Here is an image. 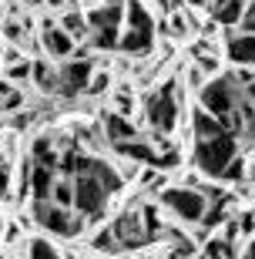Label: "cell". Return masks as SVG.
<instances>
[{
  "label": "cell",
  "instance_id": "6da1fadb",
  "mask_svg": "<svg viewBox=\"0 0 255 259\" xmlns=\"http://www.w3.org/2000/svg\"><path fill=\"white\" fill-rule=\"evenodd\" d=\"M191 142H195V152H191V162L205 179L222 185H235L245 182V162L248 155L242 148L235 135L228 132L218 118H212L205 108H195L191 111Z\"/></svg>",
  "mask_w": 255,
  "mask_h": 259
},
{
  "label": "cell",
  "instance_id": "7a4b0ae2",
  "mask_svg": "<svg viewBox=\"0 0 255 259\" xmlns=\"http://www.w3.org/2000/svg\"><path fill=\"white\" fill-rule=\"evenodd\" d=\"M111 229H114V239H118L121 252H131V249H144V246L158 242L161 236L168 232V226L161 222V212H158L155 202L134 199L131 205H124V209L118 212V219L111 222Z\"/></svg>",
  "mask_w": 255,
  "mask_h": 259
},
{
  "label": "cell",
  "instance_id": "3957f363",
  "mask_svg": "<svg viewBox=\"0 0 255 259\" xmlns=\"http://www.w3.org/2000/svg\"><path fill=\"white\" fill-rule=\"evenodd\" d=\"M30 215L54 239H81L87 232V219L81 212L71 209V205H61V202H50V199H30Z\"/></svg>",
  "mask_w": 255,
  "mask_h": 259
},
{
  "label": "cell",
  "instance_id": "277c9868",
  "mask_svg": "<svg viewBox=\"0 0 255 259\" xmlns=\"http://www.w3.org/2000/svg\"><path fill=\"white\" fill-rule=\"evenodd\" d=\"M124 7L128 0H101L97 7L87 10V44L94 51H118L121 40V24H124Z\"/></svg>",
  "mask_w": 255,
  "mask_h": 259
},
{
  "label": "cell",
  "instance_id": "5b68a950",
  "mask_svg": "<svg viewBox=\"0 0 255 259\" xmlns=\"http://www.w3.org/2000/svg\"><path fill=\"white\" fill-rule=\"evenodd\" d=\"M161 205L175 215V219L188 222V226H198L205 222L208 209H212V199L201 185H165L161 189Z\"/></svg>",
  "mask_w": 255,
  "mask_h": 259
},
{
  "label": "cell",
  "instance_id": "8992f818",
  "mask_svg": "<svg viewBox=\"0 0 255 259\" xmlns=\"http://www.w3.org/2000/svg\"><path fill=\"white\" fill-rule=\"evenodd\" d=\"M151 48H155V17L148 14V7L141 0H128L118 51H124V54H148Z\"/></svg>",
  "mask_w": 255,
  "mask_h": 259
},
{
  "label": "cell",
  "instance_id": "52a82bcc",
  "mask_svg": "<svg viewBox=\"0 0 255 259\" xmlns=\"http://www.w3.org/2000/svg\"><path fill=\"white\" fill-rule=\"evenodd\" d=\"M178 115H181V101H178V84H158L148 95V101H144V121L155 128V132L168 135L175 132V125H178Z\"/></svg>",
  "mask_w": 255,
  "mask_h": 259
},
{
  "label": "cell",
  "instance_id": "ba28073f",
  "mask_svg": "<svg viewBox=\"0 0 255 259\" xmlns=\"http://www.w3.org/2000/svg\"><path fill=\"white\" fill-rule=\"evenodd\" d=\"M91 74H94V61L84 58L81 51H77L74 61H61V67H57V95H81V91H87V84H91Z\"/></svg>",
  "mask_w": 255,
  "mask_h": 259
},
{
  "label": "cell",
  "instance_id": "9c48e42d",
  "mask_svg": "<svg viewBox=\"0 0 255 259\" xmlns=\"http://www.w3.org/2000/svg\"><path fill=\"white\" fill-rule=\"evenodd\" d=\"M225 58L235 67L255 71V34L252 30H232L225 37Z\"/></svg>",
  "mask_w": 255,
  "mask_h": 259
},
{
  "label": "cell",
  "instance_id": "30bf717a",
  "mask_svg": "<svg viewBox=\"0 0 255 259\" xmlns=\"http://www.w3.org/2000/svg\"><path fill=\"white\" fill-rule=\"evenodd\" d=\"M40 44H44V51H47V58H54V61H67V58L77 54V40L71 37L61 24H44Z\"/></svg>",
  "mask_w": 255,
  "mask_h": 259
},
{
  "label": "cell",
  "instance_id": "8fae6325",
  "mask_svg": "<svg viewBox=\"0 0 255 259\" xmlns=\"http://www.w3.org/2000/svg\"><path fill=\"white\" fill-rule=\"evenodd\" d=\"M245 4L248 0H208V17H212V24L232 30L238 27V20L245 14Z\"/></svg>",
  "mask_w": 255,
  "mask_h": 259
},
{
  "label": "cell",
  "instance_id": "7c38bea8",
  "mask_svg": "<svg viewBox=\"0 0 255 259\" xmlns=\"http://www.w3.org/2000/svg\"><path fill=\"white\" fill-rule=\"evenodd\" d=\"M61 27L71 34V37L81 44V40H87V34H91V27H87V10H81L77 4H71V7L61 14V20H57Z\"/></svg>",
  "mask_w": 255,
  "mask_h": 259
},
{
  "label": "cell",
  "instance_id": "4fadbf2b",
  "mask_svg": "<svg viewBox=\"0 0 255 259\" xmlns=\"http://www.w3.org/2000/svg\"><path fill=\"white\" fill-rule=\"evenodd\" d=\"M198 259H238V249H235V242H228L222 232H215V236H208L198 246Z\"/></svg>",
  "mask_w": 255,
  "mask_h": 259
},
{
  "label": "cell",
  "instance_id": "5bb4252c",
  "mask_svg": "<svg viewBox=\"0 0 255 259\" xmlns=\"http://www.w3.org/2000/svg\"><path fill=\"white\" fill-rule=\"evenodd\" d=\"M30 81H34L40 91H50V95H57V67L50 64V61H34Z\"/></svg>",
  "mask_w": 255,
  "mask_h": 259
},
{
  "label": "cell",
  "instance_id": "9a60e30c",
  "mask_svg": "<svg viewBox=\"0 0 255 259\" xmlns=\"http://www.w3.org/2000/svg\"><path fill=\"white\" fill-rule=\"evenodd\" d=\"M94 252H101V256H118L121 252V246H118V239H114V229L111 222L108 226H101V229H94V236H91V242H87Z\"/></svg>",
  "mask_w": 255,
  "mask_h": 259
},
{
  "label": "cell",
  "instance_id": "2e32d148",
  "mask_svg": "<svg viewBox=\"0 0 255 259\" xmlns=\"http://www.w3.org/2000/svg\"><path fill=\"white\" fill-rule=\"evenodd\" d=\"M24 256H27V259H64V256H61V249H57L47 236H30V239H27V252H24Z\"/></svg>",
  "mask_w": 255,
  "mask_h": 259
},
{
  "label": "cell",
  "instance_id": "e0dca14e",
  "mask_svg": "<svg viewBox=\"0 0 255 259\" xmlns=\"http://www.w3.org/2000/svg\"><path fill=\"white\" fill-rule=\"evenodd\" d=\"M30 71H34V61L10 54V67H7V81H10V84H17V81H30Z\"/></svg>",
  "mask_w": 255,
  "mask_h": 259
},
{
  "label": "cell",
  "instance_id": "ac0fdd59",
  "mask_svg": "<svg viewBox=\"0 0 255 259\" xmlns=\"http://www.w3.org/2000/svg\"><path fill=\"white\" fill-rule=\"evenodd\" d=\"M235 222H238V239H252L255 236V209L252 212H238Z\"/></svg>",
  "mask_w": 255,
  "mask_h": 259
},
{
  "label": "cell",
  "instance_id": "d6986e66",
  "mask_svg": "<svg viewBox=\"0 0 255 259\" xmlns=\"http://www.w3.org/2000/svg\"><path fill=\"white\" fill-rule=\"evenodd\" d=\"M24 105V95H20V88H14V91H7V95L0 98V111H14V108Z\"/></svg>",
  "mask_w": 255,
  "mask_h": 259
},
{
  "label": "cell",
  "instance_id": "ffe728a7",
  "mask_svg": "<svg viewBox=\"0 0 255 259\" xmlns=\"http://www.w3.org/2000/svg\"><path fill=\"white\" fill-rule=\"evenodd\" d=\"M232 30H252L255 34V0L245 4V14H242V20H238V27H232Z\"/></svg>",
  "mask_w": 255,
  "mask_h": 259
},
{
  "label": "cell",
  "instance_id": "44dd1931",
  "mask_svg": "<svg viewBox=\"0 0 255 259\" xmlns=\"http://www.w3.org/2000/svg\"><path fill=\"white\" fill-rule=\"evenodd\" d=\"M108 84H111V74H91V84H87V91L91 95H101V91H108Z\"/></svg>",
  "mask_w": 255,
  "mask_h": 259
},
{
  "label": "cell",
  "instance_id": "7402d4cb",
  "mask_svg": "<svg viewBox=\"0 0 255 259\" xmlns=\"http://www.w3.org/2000/svg\"><path fill=\"white\" fill-rule=\"evenodd\" d=\"M238 259H255V236H252V239H245V249L238 252Z\"/></svg>",
  "mask_w": 255,
  "mask_h": 259
},
{
  "label": "cell",
  "instance_id": "603a6c76",
  "mask_svg": "<svg viewBox=\"0 0 255 259\" xmlns=\"http://www.w3.org/2000/svg\"><path fill=\"white\" fill-rule=\"evenodd\" d=\"M245 182H252V185H255V155L245 162Z\"/></svg>",
  "mask_w": 255,
  "mask_h": 259
},
{
  "label": "cell",
  "instance_id": "cb8c5ba5",
  "mask_svg": "<svg viewBox=\"0 0 255 259\" xmlns=\"http://www.w3.org/2000/svg\"><path fill=\"white\" fill-rule=\"evenodd\" d=\"M181 4H188V7H205L208 0H181Z\"/></svg>",
  "mask_w": 255,
  "mask_h": 259
},
{
  "label": "cell",
  "instance_id": "d4e9b609",
  "mask_svg": "<svg viewBox=\"0 0 255 259\" xmlns=\"http://www.w3.org/2000/svg\"><path fill=\"white\" fill-rule=\"evenodd\" d=\"M4 226H7V222H4V215H0V239H4Z\"/></svg>",
  "mask_w": 255,
  "mask_h": 259
},
{
  "label": "cell",
  "instance_id": "484cf974",
  "mask_svg": "<svg viewBox=\"0 0 255 259\" xmlns=\"http://www.w3.org/2000/svg\"><path fill=\"white\" fill-rule=\"evenodd\" d=\"M0 259H10V256H7V252H4V249H0Z\"/></svg>",
  "mask_w": 255,
  "mask_h": 259
},
{
  "label": "cell",
  "instance_id": "4316f807",
  "mask_svg": "<svg viewBox=\"0 0 255 259\" xmlns=\"http://www.w3.org/2000/svg\"><path fill=\"white\" fill-rule=\"evenodd\" d=\"M30 4H44V0H30Z\"/></svg>",
  "mask_w": 255,
  "mask_h": 259
},
{
  "label": "cell",
  "instance_id": "83f0119b",
  "mask_svg": "<svg viewBox=\"0 0 255 259\" xmlns=\"http://www.w3.org/2000/svg\"><path fill=\"white\" fill-rule=\"evenodd\" d=\"M252 209H255V195H252Z\"/></svg>",
  "mask_w": 255,
  "mask_h": 259
}]
</instances>
